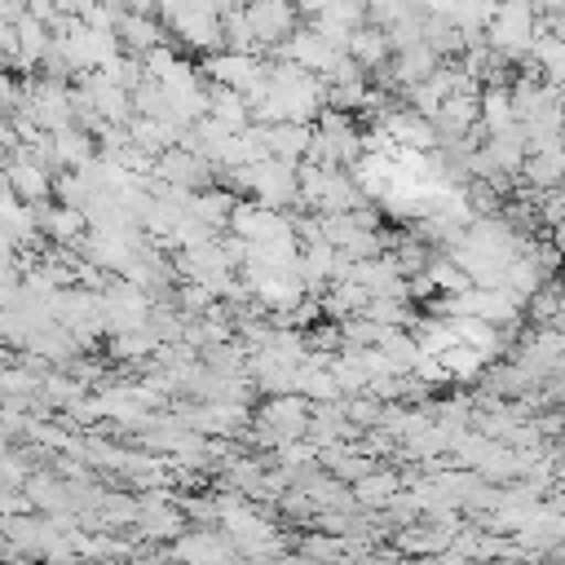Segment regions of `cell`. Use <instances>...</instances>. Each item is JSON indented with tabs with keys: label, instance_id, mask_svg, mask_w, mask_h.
<instances>
[{
	"label": "cell",
	"instance_id": "cell-1",
	"mask_svg": "<svg viewBox=\"0 0 565 565\" xmlns=\"http://www.w3.org/2000/svg\"><path fill=\"white\" fill-rule=\"evenodd\" d=\"M534 31H539V13L530 4H499L494 18L486 22V44L503 62H521V57H530Z\"/></svg>",
	"mask_w": 565,
	"mask_h": 565
},
{
	"label": "cell",
	"instance_id": "cell-2",
	"mask_svg": "<svg viewBox=\"0 0 565 565\" xmlns=\"http://www.w3.org/2000/svg\"><path fill=\"white\" fill-rule=\"evenodd\" d=\"M230 177H234V185L252 190V194L260 199V207H291V203H300L296 168H287V163H278V159H260V163L238 168V172H230Z\"/></svg>",
	"mask_w": 565,
	"mask_h": 565
},
{
	"label": "cell",
	"instance_id": "cell-3",
	"mask_svg": "<svg viewBox=\"0 0 565 565\" xmlns=\"http://www.w3.org/2000/svg\"><path fill=\"white\" fill-rule=\"evenodd\" d=\"M305 428H309V402L287 393V397H269L256 415V437L265 446H291V441H305Z\"/></svg>",
	"mask_w": 565,
	"mask_h": 565
},
{
	"label": "cell",
	"instance_id": "cell-4",
	"mask_svg": "<svg viewBox=\"0 0 565 565\" xmlns=\"http://www.w3.org/2000/svg\"><path fill=\"white\" fill-rule=\"evenodd\" d=\"M243 282H247V291H252L260 305H269L274 313H291V309L309 296L296 269H260V265H243Z\"/></svg>",
	"mask_w": 565,
	"mask_h": 565
},
{
	"label": "cell",
	"instance_id": "cell-5",
	"mask_svg": "<svg viewBox=\"0 0 565 565\" xmlns=\"http://www.w3.org/2000/svg\"><path fill=\"white\" fill-rule=\"evenodd\" d=\"M230 230L243 243H287V238H296L291 216H282L274 207H260V203H238L234 216H230Z\"/></svg>",
	"mask_w": 565,
	"mask_h": 565
},
{
	"label": "cell",
	"instance_id": "cell-6",
	"mask_svg": "<svg viewBox=\"0 0 565 565\" xmlns=\"http://www.w3.org/2000/svg\"><path fill=\"white\" fill-rule=\"evenodd\" d=\"M159 18H163L168 26H177V35H185L190 44L212 49V44L221 40V18H225V9H221V4H168V9H159Z\"/></svg>",
	"mask_w": 565,
	"mask_h": 565
},
{
	"label": "cell",
	"instance_id": "cell-7",
	"mask_svg": "<svg viewBox=\"0 0 565 565\" xmlns=\"http://www.w3.org/2000/svg\"><path fill=\"white\" fill-rule=\"evenodd\" d=\"M278 57H287L291 66H300L305 75H331L335 71V62L344 57V53H335L327 40H318L313 31H291L282 44H278Z\"/></svg>",
	"mask_w": 565,
	"mask_h": 565
},
{
	"label": "cell",
	"instance_id": "cell-8",
	"mask_svg": "<svg viewBox=\"0 0 565 565\" xmlns=\"http://www.w3.org/2000/svg\"><path fill=\"white\" fill-rule=\"evenodd\" d=\"M265 71L269 66H260L247 53H216V57H207V75L216 79V88H230V93H243V97L265 84Z\"/></svg>",
	"mask_w": 565,
	"mask_h": 565
},
{
	"label": "cell",
	"instance_id": "cell-9",
	"mask_svg": "<svg viewBox=\"0 0 565 565\" xmlns=\"http://www.w3.org/2000/svg\"><path fill=\"white\" fill-rule=\"evenodd\" d=\"M172 561H181V565H238L234 543L225 534H212V530L177 534L172 539Z\"/></svg>",
	"mask_w": 565,
	"mask_h": 565
},
{
	"label": "cell",
	"instance_id": "cell-10",
	"mask_svg": "<svg viewBox=\"0 0 565 565\" xmlns=\"http://www.w3.org/2000/svg\"><path fill=\"white\" fill-rule=\"evenodd\" d=\"M154 177H163V185L168 190H185V194H194L199 185H207L212 181V163H203L199 154H190V150H168V154H159L154 159V168H150Z\"/></svg>",
	"mask_w": 565,
	"mask_h": 565
},
{
	"label": "cell",
	"instance_id": "cell-11",
	"mask_svg": "<svg viewBox=\"0 0 565 565\" xmlns=\"http://www.w3.org/2000/svg\"><path fill=\"white\" fill-rule=\"evenodd\" d=\"M380 132H384L393 146H406V150H415V154H433V150H437V128H433V119H419L415 110H388L384 124H380Z\"/></svg>",
	"mask_w": 565,
	"mask_h": 565
},
{
	"label": "cell",
	"instance_id": "cell-12",
	"mask_svg": "<svg viewBox=\"0 0 565 565\" xmlns=\"http://www.w3.org/2000/svg\"><path fill=\"white\" fill-rule=\"evenodd\" d=\"M309 137H313V128H305V124H274V128H265V154L287 168H300V159L309 154Z\"/></svg>",
	"mask_w": 565,
	"mask_h": 565
},
{
	"label": "cell",
	"instance_id": "cell-13",
	"mask_svg": "<svg viewBox=\"0 0 565 565\" xmlns=\"http://www.w3.org/2000/svg\"><path fill=\"white\" fill-rule=\"evenodd\" d=\"M393 543H397L402 556H441V552H450L455 534L428 521V525H406V530H397Z\"/></svg>",
	"mask_w": 565,
	"mask_h": 565
},
{
	"label": "cell",
	"instance_id": "cell-14",
	"mask_svg": "<svg viewBox=\"0 0 565 565\" xmlns=\"http://www.w3.org/2000/svg\"><path fill=\"white\" fill-rule=\"evenodd\" d=\"M137 530L141 539H177L181 530V512L163 503V494H150L137 503Z\"/></svg>",
	"mask_w": 565,
	"mask_h": 565
},
{
	"label": "cell",
	"instance_id": "cell-15",
	"mask_svg": "<svg viewBox=\"0 0 565 565\" xmlns=\"http://www.w3.org/2000/svg\"><path fill=\"white\" fill-rule=\"evenodd\" d=\"M243 18H247L256 44H282V35L291 31V9L287 4H252V9H243Z\"/></svg>",
	"mask_w": 565,
	"mask_h": 565
},
{
	"label": "cell",
	"instance_id": "cell-16",
	"mask_svg": "<svg viewBox=\"0 0 565 565\" xmlns=\"http://www.w3.org/2000/svg\"><path fill=\"white\" fill-rule=\"evenodd\" d=\"M521 172H525L521 181L530 185V194L561 190V181H565V146H561V150H547V154H530Z\"/></svg>",
	"mask_w": 565,
	"mask_h": 565
},
{
	"label": "cell",
	"instance_id": "cell-17",
	"mask_svg": "<svg viewBox=\"0 0 565 565\" xmlns=\"http://www.w3.org/2000/svg\"><path fill=\"white\" fill-rule=\"evenodd\" d=\"M4 185L18 194V203H35V199H44V194L53 190L49 168H40V163H31V159H13L9 172H4Z\"/></svg>",
	"mask_w": 565,
	"mask_h": 565
},
{
	"label": "cell",
	"instance_id": "cell-18",
	"mask_svg": "<svg viewBox=\"0 0 565 565\" xmlns=\"http://www.w3.org/2000/svg\"><path fill=\"white\" fill-rule=\"evenodd\" d=\"M446 322L455 327V340L459 344H468L472 353H481V362L486 358H499L508 349V335L494 331V327H486V322H477V318H446Z\"/></svg>",
	"mask_w": 565,
	"mask_h": 565
},
{
	"label": "cell",
	"instance_id": "cell-19",
	"mask_svg": "<svg viewBox=\"0 0 565 565\" xmlns=\"http://www.w3.org/2000/svg\"><path fill=\"white\" fill-rule=\"evenodd\" d=\"M375 353L388 362V371H393V375H411V371H415V362H419V344H415V335H406L402 327L380 331Z\"/></svg>",
	"mask_w": 565,
	"mask_h": 565
},
{
	"label": "cell",
	"instance_id": "cell-20",
	"mask_svg": "<svg viewBox=\"0 0 565 565\" xmlns=\"http://www.w3.org/2000/svg\"><path fill=\"white\" fill-rule=\"evenodd\" d=\"M486 154L494 159V168L503 172V177H516L521 168H525V132L512 124V128H503V132H494L490 141H486Z\"/></svg>",
	"mask_w": 565,
	"mask_h": 565
},
{
	"label": "cell",
	"instance_id": "cell-21",
	"mask_svg": "<svg viewBox=\"0 0 565 565\" xmlns=\"http://www.w3.org/2000/svg\"><path fill=\"white\" fill-rule=\"evenodd\" d=\"M477 115H481V124H486L490 137L503 132V128H512V124H516V119H512V93H508L503 84H486V88L477 93Z\"/></svg>",
	"mask_w": 565,
	"mask_h": 565
},
{
	"label": "cell",
	"instance_id": "cell-22",
	"mask_svg": "<svg viewBox=\"0 0 565 565\" xmlns=\"http://www.w3.org/2000/svg\"><path fill=\"white\" fill-rule=\"evenodd\" d=\"M397 490H402V477H397V472H380V468H375V472H366L362 481H353V490H349V494H353V503H358V508H388Z\"/></svg>",
	"mask_w": 565,
	"mask_h": 565
},
{
	"label": "cell",
	"instance_id": "cell-23",
	"mask_svg": "<svg viewBox=\"0 0 565 565\" xmlns=\"http://www.w3.org/2000/svg\"><path fill=\"white\" fill-rule=\"evenodd\" d=\"M437 66H441V62L433 57V49H428V44H415V49H402V53H397V62H393V79L406 84V88H415V84H424Z\"/></svg>",
	"mask_w": 565,
	"mask_h": 565
},
{
	"label": "cell",
	"instance_id": "cell-24",
	"mask_svg": "<svg viewBox=\"0 0 565 565\" xmlns=\"http://www.w3.org/2000/svg\"><path fill=\"white\" fill-rule=\"evenodd\" d=\"M207 119L225 124L230 132H243L247 128V97L243 93H230V88H212L207 93Z\"/></svg>",
	"mask_w": 565,
	"mask_h": 565
},
{
	"label": "cell",
	"instance_id": "cell-25",
	"mask_svg": "<svg viewBox=\"0 0 565 565\" xmlns=\"http://www.w3.org/2000/svg\"><path fill=\"white\" fill-rule=\"evenodd\" d=\"M53 159H57V163H71L75 172L88 168V163H93V141H88V132H84V128H62V132H53Z\"/></svg>",
	"mask_w": 565,
	"mask_h": 565
},
{
	"label": "cell",
	"instance_id": "cell-26",
	"mask_svg": "<svg viewBox=\"0 0 565 565\" xmlns=\"http://www.w3.org/2000/svg\"><path fill=\"white\" fill-rule=\"evenodd\" d=\"M115 35H119L132 53H141V57H146L150 49H159V44H163V31H159L150 18H137V13H124V22L115 26Z\"/></svg>",
	"mask_w": 565,
	"mask_h": 565
},
{
	"label": "cell",
	"instance_id": "cell-27",
	"mask_svg": "<svg viewBox=\"0 0 565 565\" xmlns=\"http://www.w3.org/2000/svg\"><path fill=\"white\" fill-rule=\"evenodd\" d=\"M384 57H388L384 31H380V26H362V31L353 35V44H349V62H353L358 71H366V66H384Z\"/></svg>",
	"mask_w": 565,
	"mask_h": 565
},
{
	"label": "cell",
	"instance_id": "cell-28",
	"mask_svg": "<svg viewBox=\"0 0 565 565\" xmlns=\"http://www.w3.org/2000/svg\"><path fill=\"white\" fill-rule=\"evenodd\" d=\"M13 31H18V62H40V57L49 53V44H53V40H49V31H44V22H35L31 13H26V18H18V26H13Z\"/></svg>",
	"mask_w": 565,
	"mask_h": 565
},
{
	"label": "cell",
	"instance_id": "cell-29",
	"mask_svg": "<svg viewBox=\"0 0 565 565\" xmlns=\"http://www.w3.org/2000/svg\"><path fill=\"white\" fill-rule=\"evenodd\" d=\"M433 362L441 366V375H446V380H468V375H477V371H481V353H472V349H468V344H459V340H455L450 349H441Z\"/></svg>",
	"mask_w": 565,
	"mask_h": 565
},
{
	"label": "cell",
	"instance_id": "cell-30",
	"mask_svg": "<svg viewBox=\"0 0 565 565\" xmlns=\"http://www.w3.org/2000/svg\"><path fill=\"white\" fill-rule=\"evenodd\" d=\"M40 225H44L53 238L71 243V238L79 234V225H84V212H75V207H44V212H40Z\"/></svg>",
	"mask_w": 565,
	"mask_h": 565
},
{
	"label": "cell",
	"instance_id": "cell-31",
	"mask_svg": "<svg viewBox=\"0 0 565 565\" xmlns=\"http://www.w3.org/2000/svg\"><path fill=\"white\" fill-rule=\"evenodd\" d=\"M424 278L433 282V291L441 287L446 296H459V291H468V287H472V282H468V278H463V274H459V269H455V265H450L446 256L428 260V265H424Z\"/></svg>",
	"mask_w": 565,
	"mask_h": 565
},
{
	"label": "cell",
	"instance_id": "cell-32",
	"mask_svg": "<svg viewBox=\"0 0 565 565\" xmlns=\"http://www.w3.org/2000/svg\"><path fill=\"white\" fill-rule=\"evenodd\" d=\"M150 349H159V340L150 335V327L128 331V335H115V353H124V358H141V353H150Z\"/></svg>",
	"mask_w": 565,
	"mask_h": 565
},
{
	"label": "cell",
	"instance_id": "cell-33",
	"mask_svg": "<svg viewBox=\"0 0 565 565\" xmlns=\"http://www.w3.org/2000/svg\"><path fill=\"white\" fill-rule=\"evenodd\" d=\"M411 13H415V4H371V9H366V18H371V22H380L384 31H388V26H397V22H402V18H411Z\"/></svg>",
	"mask_w": 565,
	"mask_h": 565
},
{
	"label": "cell",
	"instance_id": "cell-34",
	"mask_svg": "<svg viewBox=\"0 0 565 565\" xmlns=\"http://www.w3.org/2000/svg\"><path fill=\"white\" fill-rule=\"evenodd\" d=\"M552 247H556V256L565 260V225H556V230H552Z\"/></svg>",
	"mask_w": 565,
	"mask_h": 565
},
{
	"label": "cell",
	"instance_id": "cell-35",
	"mask_svg": "<svg viewBox=\"0 0 565 565\" xmlns=\"http://www.w3.org/2000/svg\"><path fill=\"white\" fill-rule=\"evenodd\" d=\"M561 450H565V433H561Z\"/></svg>",
	"mask_w": 565,
	"mask_h": 565
}]
</instances>
